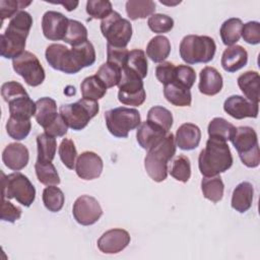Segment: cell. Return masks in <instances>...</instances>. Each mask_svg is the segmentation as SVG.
Masks as SVG:
<instances>
[{
	"mask_svg": "<svg viewBox=\"0 0 260 260\" xmlns=\"http://www.w3.org/2000/svg\"><path fill=\"white\" fill-rule=\"evenodd\" d=\"M233 165V155L226 141L209 137L198 157V167L204 177L218 176Z\"/></svg>",
	"mask_w": 260,
	"mask_h": 260,
	"instance_id": "cell-1",
	"label": "cell"
},
{
	"mask_svg": "<svg viewBox=\"0 0 260 260\" xmlns=\"http://www.w3.org/2000/svg\"><path fill=\"white\" fill-rule=\"evenodd\" d=\"M176 154L175 136L168 133L156 145L151 147L145 158L144 168L154 182H162L168 176V162Z\"/></svg>",
	"mask_w": 260,
	"mask_h": 260,
	"instance_id": "cell-2",
	"label": "cell"
},
{
	"mask_svg": "<svg viewBox=\"0 0 260 260\" xmlns=\"http://www.w3.org/2000/svg\"><path fill=\"white\" fill-rule=\"evenodd\" d=\"M216 51V45L212 38L207 36L188 35L180 43V56L187 64L208 63Z\"/></svg>",
	"mask_w": 260,
	"mask_h": 260,
	"instance_id": "cell-3",
	"label": "cell"
},
{
	"mask_svg": "<svg viewBox=\"0 0 260 260\" xmlns=\"http://www.w3.org/2000/svg\"><path fill=\"white\" fill-rule=\"evenodd\" d=\"M60 116L63 118L67 126L73 130L79 131L85 128L100 111L96 101L80 99L76 103L62 105L60 107Z\"/></svg>",
	"mask_w": 260,
	"mask_h": 260,
	"instance_id": "cell-4",
	"label": "cell"
},
{
	"mask_svg": "<svg viewBox=\"0 0 260 260\" xmlns=\"http://www.w3.org/2000/svg\"><path fill=\"white\" fill-rule=\"evenodd\" d=\"M108 130L118 138H126L130 131L138 128L141 124L140 113L133 108L118 107L105 113Z\"/></svg>",
	"mask_w": 260,
	"mask_h": 260,
	"instance_id": "cell-5",
	"label": "cell"
},
{
	"mask_svg": "<svg viewBox=\"0 0 260 260\" xmlns=\"http://www.w3.org/2000/svg\"><path fill=\"white\" fill-rule=\"evenodd\" d=\"M238 151L240 159L248 168H256L260 164V151L256 131L249 126H241L236 129L231 139Z\"/></svg>",
	"mask_w": 260,
	"mask_h": 260,
	"instance_id": "cell-6",
	"label": "cell"
},
{
	"mask_svg": "<svg viewBox=\"0 0 260 260\" xmlns=\"http://www.w3.org/2000/svg\"><path fill=\"white\" fill-rule=\"evenodd\" d=\"M2 174V198H14L21 205L28 207L36 199V188L29 179L16 172L5 176Z\"/></svg>",
	"mask_w": 260,
	"mask_h": 260,
	"instance_id": "cell-7",
	"label": "cell"
},
{
	"mask_svg": "<svg viewBox=\"0 0 260 260\" xmlns=\"http://www.w3.org/2000/svg\"><path fill=\"white\" fill-rule=\"evenodd\" d=\"M101 31L108 45L117 48H126L132 38V25L119 12L113 11L101 22Z\"/></svg>",
	"mask_w": 260,
	"mask_h": 260,
	"instance_id": "cell-8",
	"label": "cell"
},
{
	"mask_svg": "<svg viewBox=\"0 0 260 260\" xmlns=\"http://www.w3.org/2000/svg\"><path fill=\"white\" fill-rule=\"evenodd\" d=\"M118 87V100L123 105L138 107L141 106L146 99L142 78L126 67L122 69Z\"/></svg>",
	"mask_w": 260,
	"mask_h": 260,
	"instance_id": "cell-9",
	"label": "cell"
},
{
	"mask_svg": "<svg viewBox=\"0 0 260 260\" xmlns=\"http://www.w3.org/2000/svg\"><path fill=\"white\" fill-rule=\"evenodd\" d=\"M12 67L29 86H38L45 80V70L38 57L31 52L24 51L20 56L13 59Z\"/></svg>",
	"mask_w": 260,
	"mask_h": 260,
	"instance_id": "cell-10",
	"label": "cell"
},
{
	"mask_svg": "<svg viewBox=\"0 0 260 260\" xmlns=\"http://www.w3.org/2000/svg\"><path fill=\"white\" fill-rule=\"evenodd\" d=\"M74 219L81 225H91L103 215V209L99 201L89 195L79 196L72 208Z\"/></svg>",
	"mask_w": 260,
	"mask_h": 260,
	"instance_id": "cell-11",
	"label": "cell"
},
{
	"mask_svg": "<svg viewBox=\"0 0 260 260\" xmlns=\"http://www.w3.org/2000/svg\"><path fill=\"white\" fill-rule=\"evenodd\" d=\"M46 60L55 70L62 71L66 74H75L77 69L72 61L70 49L62 44H52L46 49Z\"/></svg>",
	"mask_w": 260,
	"mask_h": 260,
	"instance_id": "cell-12",
	"label": "cell"
},
{
	"mask_svg": "<svg viewBox=\"0 0 260 260\" xmlns=\"http://www.w3.org/2000/svg\"><path fill=\"white\" fill-rule=\"evenodd\" d=\"M69 19L62 13L54 10L45 12L42 18V29L44 37L49 41L64 40Z\"/></svg>",
	"mask_w": 260,
	"mask_h": 260,
	"instance_id": "cell-13",
	"label": "cell"
},
{
	"mask_svg": "<svg viewBox=\"0 0 260 260\" xmlns=\"http://www.w3.org/2000/svg\"><path fill=\"white\" fill-rule=\"evenodd\" d=\"M104 164L100 155L92 151H84L78 155L75 162V172L82 180H94L103 172Z\"/></svg>",
	"mask_w": 260,
	"mask_h": 260,
	"instance_id": "cell-14",
	"label": "cell"
},
{
	"mask_svg": "<svg viewBox=\"0 0 260 260\" xmlns=\"http://www.w3.org/2000/svg\"><path fill=\"white\" fill-rule=\"evenodd\" d=\"M130 235L123 229H112L104 233L98 240V248L105 254H116L124 250L130 243Z\"/></svg>",
	"mask_w": 260,
	"mask_h": 260,
	"instance_id": "cell-15",
	"label": "cell"
},
{
	"mask_svg": "<svg viewBox=\"0 0 260 260\" xmlns=\"http://www.w3.org/2000/svg\"><path fill=\"white\" fill-rule=\"evenodd\" d=\"M223 110L231 117L242 120L244 118H257L259 107L242 95H231L223 104Z\"/></svg>",
	"mask_w": 260,
	"mask_h": 260,
	"instance_id": "cell-16",
	"label": "cell"
},
{
	"mask_svg": "<svg viewBox=\"0 0 260 260\" xmlns=\"http://www.w3.org/2000/svg\"><path fill=\"white\" fill-rule=\"evenodd\" d=\"M29 152L21 143H9L2 152L4 165L12 171H20L28 164Z\"/></svg>",
	"mask_w": 260,
	"mask_h": 260,
	"instance_id": "cell-17",
	"label": "cell"
},
{
	"mask_svg": "<svg viewBox=\"0 0 260 260\" xmlns=\"http://www.w3.org/2000/svg\"><path fill=\"white\" fill-rule=\"evenodd\" d=\"M169 132L164 130L162 128L150 123L149 121H145L141 123L136 132V139L138 144L146 150H149L151 147L156 145Z\"/></svg>",
	"mask_w": 260,
	"mask_h": 260,
	"instance_id": "cell-18",
	"label": "cell"
},
{
	"mask_svg": "<svg viewBox=\"0 0 260 260\" xmlns=\"http://www.w3.org/2000/svg\"><path fill=\"white\" fill-rule=\"evenodd\" d=\"M201 140L200 128L192 123L182 124L175 136V143L182 150H192L198 147Z\"/></svg>",
	"mask_w": 260,
	"mask_h": 260,
	"instance_id": "cell-19",
	"label": "cell"
},
{
	"mask_svg": "<svg viewBox=\"0 0 260 260\" xmlns=\"http://www.w3.org/2000/svg\"><path fill=\"white\" fill-rule=\"evenodd\" d=\"M248 62L247 51L239 45L226 48L221 55V67L226 72H236L245 67Z\"/></svg>",
	"mask_w": 260,
	"mask_h": 260,
	"instance_id": "cell-20",
	"label": "cell"
},
{
	"mask_svg": "<svg viewBox=\"0 0 260 260\" xmlns=\"http://www.w3.org/2000/svg\"><path fill=\"white\" fill-rule=\"evenodd\" d=\"M222 85V76L214 67L206 66L200 71L198 88L201 93L205 95H215L221 90Z\"/></svg>",
	"mask_w": 260,
	"mask_h": 260,
	"instance_id": "cell-21",
	"label": "cell"
},
{
	"mask_svg": "<svg viewBox=\"0 0 260 260\" xmlns=\"http://www.w3.org/2000/svg\"><path fill=\"white\" fill-rule=\"evenodd\" d=\"M1 56L6 59H15L24 52L26 38L5 30L1 37Z\"/></svg>",
	"mask_w": 260,
	"mask_h": 260,
	"instance_id": "cell-22",
	"label": "cell"
},
{
	"mask_svg": "<svg viewBox=\"0 0 260 260\" xmlns=\"http://www.w3.org/2000/svg\"><path fill=\"white\" fill-rule=\"evenodd\" d=\"M253 195H254V188L250 182L244 181L241 182L236 186L233 191L232 195V207L240 212L244 213L248 211L253 202Z\"/></svg>",
	"mask_w": 260,
	"mask_h": 260,
	"instance_id": "cell-23",
	"label": "cell"
},
{
	"mask_svg": "<svg viewBox=\"0 0 260 260\" xmlns=\"http://www.w3.org/2000/svg\"><path fill=\"white\" fill-rule=\"evenodd\" d=\"M36 120L40 126L46 129L52 123H54L56 119L59 117V114L57 113V104L55 100L48 96H44L38 100L36 102Z\"/></svg>",
	"mask_w": 260,
	"mask_h": 260,
	"instance_id": "cell-24",
	"label": "cell"
},
{
	"mask_svg": "<svg viewBox=\"0 0 260 260\" xmlns=\"http://www.w3.org/2000/svg\"><path fill=\"white\" fill-rule=\"evenodd\" d=\"M238 85L247 100L259 104L260 77L256 71H246L238 77Z\"/></svg>",
	"mask_w": 260,
	"mask_h": 260,
	"instance_id": "cell-25",
	"label": "cell"
},
{
	"mask_svg": "<svg viewBox=\"0 0 260 260\" xmlns=\"http://www.w3.org/2000/svg\"><path fill=\"white\" fill-rule=\"evenodd\" d=\"M73 63L78 72L84 68L89 67L95 62V51L93 45L86 41L85 43L72 47L70 49Z\"/></svg>",
	"mask_w": 260,
	"mask_h": 260,
	"instance_id": "cell-26",
	"label": "cell"
},
{
	"mask_svg": "<svg viewBox=\"0 0 260 260\" xmlns=\"http://www.w3.org/2000/svg\"><path fill=\"white\" fill-rule=\"evenodd\" d=\"M10 117L22 120H30L32 116L36 115L37 105L29 98V95H24L12 100L8 103Z\"/></svg>",
	"mask_w": 260,
	"mask_h": 260,
	"instance_id": "cell-27",
	"label": "cell"
},
{
	"mask_svg": "<svg viewBox=\"0 0 260 260\" xmlns=\"http://www.w3.org/2000/svg\"><path fill=\"white\" fill-rule=\"evenodd\" d=\"M171 53V43L165 36L153 37L146 47V55L154 63L164 62Z\"/></svg>",
	"mask_w": 260,
	"mask_h": 260,
	"instance_id": "cell-28",
	"label": "cell"
},
{
	"mask_svg": "<svg viewBox=\"0 0 260 260\" xmlns=\"http://www.w3.org/2000/svg\"><path fill=\"white\" fill-rule=\"evenodd\" d=\"M164 95L166 100L177 107L191 106L192 95L190 89L176 83H170L164 87Z\"/></svg>",
	"mask_w": 260,
	"mask_h": 260,
	"instance_id": "cell-29",
	"label": "cell"
},
{
	"mask_svg": "<svg viewBox=\"0 0 260 260\" xmlns=\"http://www.w3.org/2000/svg\"><path fill=\"white\" fill-rule=\"evenodd\" d=\"M243 22L240 18L232 17L226 19L220 26V38L225 46H234L242 36Z\"/></svg>",
	"mask_w": 260,
	"mask_h": 260,
	"instance_id": "cell-30",
	"label": "cell"
},
{
	"mask_svg": "<svg viewBox=\"0 0 260 260\" xmlns=\"http://www.w3.org/2000/svg\"><path fill=\"white\" fill-rule=\"evenodd\" d=\"M155 3L151 0H129L126 2V13L131 20L146 18L154 14Z\"/></svg>",
	"mask_w": 260,
	"mask_h": 260,
	"instance_id": "cell-31",
	"label": "cell"
},
{
	"mask_svg": "<svg viewBox=\"0 0 260 260\" xmlns=\"http://www.w3.org/2000/svg\"><path fill=\"white\" fill-rule=\"evenodd\" d=\"M106 85L96 75H91L83 79L80 84L81 95L83 99L98 101L107 93Z\"/></svg>",
	"mask_w": 260,
	"mask_h": 260,
	"instance_id": "cell-32",
	"label": "cell"
},
{
	"mask_svg": "<svg viewBox=\"0 0 260 260\" xmlns=\"http://www.w3.org/2000/svg\"><path fill=\"white\" fill-rule=\"evenodd\" d=\"M236 129L237 128L232 123L228 122L225 119L216 117L209 122L207 132L209 137L228 141L233 138V136L235 135Z\"/></svg>",
	"mask_w": 260,
	"mask_h": 260,
	"instance_id": "cell-33",
	"label": "cell"
},
{
	"mask_svg": "<svg viewBox=\"0 0 260 260\" xmlns=\"http://www.w3.org/2000/svg\"><path fill=\"white\" fill-rule=\"evenodd\" d=\"M201 190L206 199L216 203L222 199L224 185L219 176L204 177L201 181Z\"/></svg>",
	"mask_w": 260,
	"mask_h": 260,
	"instance_id": "cell-34",
	"label": "cell"
},
{
	"mask_svg": "<svg viewBox=\"0 0 260 260\" xmlns=\"http://www.w3.org/2000/svg\"><path fill=\"white\" fill-rule=\"evenodd\" d=\"M35 170L40 183L47 186L58 185L60 183V177L52 161L37 159L35 164Z\"/></svg>",
	"mask_w": 260,
	"mask_h": 260,
	"instance_id": "cell-35",
	"label": "cell"
},
{
	"mask_svg": "<svg viewBox=\"0 0 260 260\" xmlns=\"http://www.w3.org/2000/svg\"><path fill=\"white\" fill-rule=\"evenodd\" d=\"M42 198L45 207L51 212L60 211L65 201V195L63 191L54 185L48 186L44 189Z\"/></svg>",
	"mask_w": 260,
	"mask_h": 260,
	"instance_id": "cell-36",
	"label": "cell"
},
{
	"mask_svg": "<svg viewBox=\"0 0 260 260\" xmlns=\"http://www.w3.org/2000/svg\"><path fill=\"white\" fill-rule=\"evenodd\" d=\"M32 25V17L31 15L24 11L21 10L17 12L9 21L8 26L6 27L5 30L17 34L19 36H22L24 38H27L30 27Z\"/></svg>",
	"mask_w": 260,
	"mask_h": 260,
	"instance_id": "cell-37",
	"label": "cell"
},
{
	"mask_svg": "<svg viewBox=\"0 0 260 260\" xmlns=\"http://www.w3.org/2000/svg\"><path fill=\"white\" fill-rule=\"evenodd\" d=\"M147 65L148 64H147L145 53L142 50L134 49L129 52L128 59L124 67L136 73L140 78L143 79L147 75V71H148Z\"/></svg>",
	"mask_w": 260,
	"mask_h": 260,
	"instance_id": "cell-38",
	"label": "cell"
},
{
	"mask_svg": "<svg viewBox=\"0 0 260 260\" xmlns=\"http://www.w3.org/2000/svg\"><path fill=\"white\" fill-rule=\"evenodd\" d=\"M38 145V159L52 161L56 154L57 141L53 136L47 133H42L37 136Z\"/></svg>",
	"mask_w": 260,
	"mask_h": 260,
	"instance_id": "cell-39",
	"label": "cell"
},
{
	"mask_svg": "<svg viewBox=\"0 0 260 260\" xmlns=\"http://www.w3.org/2000/svg\"><path fill=\"white\" fill-rule=\"evenodd\" d=\"M147 121L168 131L173 126V114L171 111L161 106H154L147 113Z\"/></svg>",
	"mask_w": 260,
	"mask_h": 260,
	"instance_id": "cell-40",
	"label": "cell"
},
{
	"mask_svg": "<svg viewBox=\"0 0 260 260\" xmlns=\"http://www.w3.org/2000/svg\"><path fill=\"white\" fill-rule=\"evenodd\" d=\"M65 43L71 45L72 47L81 45L87 41V29L78 20L69 19L68 28L63 40Z\"/></svg>",
	"mask_w": 260,
	"mask_h": 260,
	"instance_id": "cell-41",
	"label": "cell"
},
{
	"mask_svg": "<svg viewBox=\"0 0 260 260\" xmlns=\"http://www.w3.org/2000/svg\"><path fill=\"white\" fill-rule=\"evenodd\" d=\"M30 120H22L9 117L6 123L7 134L14 140H22L26 138L30 132Z\"/></svg>",
	"mask_w": 260,
	"mask_h": 260,
	"instance_id": "cell-42",
	"label": "cell"
},
{
	"mask_svg": "<svg viewBox=\"0 0 260 260\" xmlns=\"http://www.w3.org/2000/svg\"><path fill=\"white\" fill-rule=\"evenodd\" d=\"M170 175L182 183H187L191 177L190 159L183 154L178 155L172 162Z\"/></svg>",
	"mask_w": 260,
	"mask_h": 260,
	"instance_id": "cell-43",
	"label": "cell"
},
{
	"mask_svg": "<svg viewBox=\"0 0 260 260\" xmlns=\"http://www.w3.org/2000/svg\"><path fill=\"white\" fill-rule=\"evenodd\" d=\"M121 68L106 62L103 65H101L95 75L101 79V81L106 85L107 88H111L115 85H118L121 79Z\"/></svg>",
	"mask_w": 260,
	"mask_h": 260,
	"instance_id": "cell-44",
	"label": "cell"
},
{
	"mask_svg": "<svg viewBox=\"0 0 260 260\" xmlns=\"http://www.w3.org/2000/svg\"><path fill=\"white\" fill-rule=\"evenodd\" d=\"M59 156L63 165L69 170L75 168V159L77 156V150L74 142L69 138L62 139L59 146Z\"/></svg>",
	"mask_w": 260,
	"mask_h": 260,
	"instance_id": "cell-45",
	"label": "cell"
},
{
	"mask_svg": "<svg viewBox=\"0 0 260 260\" xmlns=\"http://www.w3.org/2000/svg\"><path fill=\"white\" fill-rule=\"evenodd\" d=\"M148 27L155 34H166L172 30L174 27V19L161 13H154L148 17Z\"/></svg>",
	"mask_w": 260,
	"mask_h": 260,
	"instance_id": "cell-46",
	"label": "cell"
},
{
	"mask_svg": "<svg viewBox=\"0 0 260 260\" xmlns=\"http://www.w3.org/2000/svg\"><path fill=\"white\" fill-rule=\"evenodd\" d=\"M86 12L95 19H104L113 12L112 3L108 0H89L86 2Z\"/></svg>",
	"mask_w": 260,
	"mask_h": 260,
	"instance_id": "cell-47",
	"label": "cell"
},
{
	"mask_svg": "<svg viewBox=\"0 0 260 260\" xmlns=\"http://www.w3.org/2000/svg\"><path fill=\"white\" fill-rule=\"evenodd\" d=\"M196 80L195 70L188 65H179L176 66L175 81L176 83L190 89Z\"/></svg>",
	"mask_w": 260,
	"mask_h": 260,
	"instance_id": "cell-48",
	"label": "cell"
},
{
	"mask_svg": "<svg viewBox=\"0 0 260 260\" xmlns=\"http://www.w3.org/2000/svg\"><path fill=\"white\" fill-rule=\"evenodd\" d=\"M30 1H15V0H1L0 1V12H1V22L4 19L13 17L17 12L21 11L26 6L30 5Z\"/></svg>",
	"mask_w": 260,
	"mask_h": 260,
	"instance_id": "cell-49",
	"label": "cell"
},
{
	"mask_svg": "<svg viewBox=\"0 0 260 260\" xmlns=\"http://www.w3.org/2000/svg\"><path fill=\"white\" fill-rule=\"evenodd\" d=\"M1 95L6 103H9L12 100H15L20 96L28 95L22 84L17 81H8L2 84L1 86Z\"/></svg>",
	"mask_w": 260,
	"mask_h": 260,
	"instance_id": "cell-50",
	"label": "cell"
},
{
	"mask_svg": "<svg viewBox=\"0 0 260 260\" xmlns=\"http://www.w3.org/2000/svg\"><path fill=\"white\" fill-rule=\"evenodd\" d=\"M129 51L126 48H117L107 45V62L123 69L128 59Z\"/></svg>",
	"mask_w": 260,
	"mask_h": 260,
	"instance_id": "cell-51",
	"label": "cell"
},
{
	"mask_svg": "<svg viewBox=\"0 0 260 260\" xmlns=\"http://www.w3.org/2000/svg\"><path fill=\"white\" fill-rule=\"evenodd\" d=\"M175 74L176 66L172 62H161L155 68V76L164 85L173 83L175 81Z\"/></svg>",
	"mask_w": 260,
	"mask_h": 260,
	"instance_id": "cell-52",
	"label": "cell"
},
{
	"mask_svg": "<svg viewBox=\"0 0 260 260\" xmlns=\"http://www.w3.org/2000/svg\"><path fill=\"white\" fill-rule=\"evenodd\" d=\"M241 37L248 44L258 45L260 43V23L258 21H249L243 24Z\"/></svg>",
	"mask_w": 260,
	"mask_h": 260,
	"instance_id": "cell-53",
	"label": "cell"
},
{
	"mask_svg": "<svg viewBox=\"0 0 260 260\" xmlns=\"http://www.w3.org/2000/svg\"><path fill=\"white\" fill-rule=\"evenodd\" d=\"M21 209L14 204H12L10 201L6 200L5 198H2L1 203V219L8 222H14L21 216Z\"/></svg>",
	"mask_w": 260,
	"mask_h": 260,
	"instance_id": "cell-54",
	"label": "cell"
},
{
	"mask_svg": "<svg viewBox=\"0 0 260 260\" xmlns=\"http://www.w3.org/2000/svg\"><path fill=\"white\" fill-rule=\"evenodd\" d=\"M44 130H45V133L56 138V137L64 136L68 131V126L59 114V117L56 119V121Z\"/></svg>",
	"mask_w": 260,
	"mask_h": 260,
	"instance_id": "cell-55",
	"label": "cell"
},
{
	"mask_svg": "<svg viewBox=\"0 0 260 260\" xmlns=\"http://www.w3.org/2000/svg\"><path fill=\"white\" fill-rule=\"evenodd\" d=\"M56 4H61L68 11H72V10H74L78 6V2L77 1H74V2L73 1H68V2H61V3H56Z\"/></svg>",
	"mask_w": 260,
	"mask_h": 260,
	"instance_id": "cell-56",
	"label": "cell"
}]
</instances>
